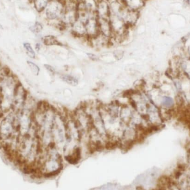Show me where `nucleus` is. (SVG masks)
I'll use <instances>...</instances> for the list:
<instances>
[{
    "label": "nucleus",
    "mask_w": 190,
    "mask_h": 190,
    "mask_svg": "<svg viewBox=\"0 0 190 190\" xmlns=\"http://www.w3.org/2000/svg\"><path fill=\"white\" fill-rule=\"evenodd\" d=\"M66 4L67 0H50L42 12L45 19L56 25L61 21Z\"/></svg>",
    "instance_id": "1"
},
{
    "label": "nucleus",
    "mask_w": 190,
    "mask_h": 190,
    "mask_svg": "<svg viewBox=\"0 0 190 190\" xmlns=\"http://www.w3.org/2000/svg\"><path fill=\"white\" fill-rule=\"evenodd\" d=\"M71 32L72 34L78 38L86 39V30L85 23L77 20L71 26Z\"/></svg>",
    "instance_id": "2"
},
{
    "label": "nucleus",
    "mask_w": 190,
    "mask_h": 190,
    "mask_svg": "<svg viewBox=\"0 0 190 190\" xmlns=\"http://www.w3.org/2000/svg\"><path fill=\"white\" fill-rule=\"evenodd\" d=\"M127 8L131 10L140 11L143 6L145 0H119Z\"/></svg>",
    "instance_id": "3"
},
{
    "label": "nucleus",
    "mask_w": 190,
    "mask_h": 190,
    "mask_svg": "<svg viewBox=\"0 0 190 190\" xmlns=\"http://www.w3.org/2000/svg\"><path fill=\"white\" fill-rule=\"evenodd\" d=\"M50 0H30L34 9L39 14H42Z\"/></svg>",
    "instance_id": "4"
},
{
    "label": "nucleus",
    "mask_w": 190,
    "mask_h": 190,
    "mask_svg": "<svg viewBox=\"0 0 190 190\" xmlns=\"http://www.w3.org/2000/svg\"><path fill=\"white\" fill-rule=\"evenodd\" d=\"M42 41L45 46L60 45L61 44L55 36L46 35L42 38Z\"/></svg>",
    "instance_id": "5"
},
{
    "label": "nucleus",
    "mask_w": 190,
    "mask_h": 190,
    "mask_svg": "<svg viewBox=\"0 0 190 190\" xmlns=\"http://www.w3.org/2000/svg\"><path fill=\"white\" fill-rule=\"evenodd\" d=\"M23 48L26 52V55L31 59H35L36 57V54L34 48H32L31 44L29 42H24L23 44Z\"/></svg>",
    "instance_id": "6"
},
{
    "label": "nucleus",
    "mask_w": 190,
    "mask_h": 190,
    "mask_svg": "<svg viewBox=\"0 0 190 190\" xmlns=\"http://www.w3.org/2000/svg\"><path fill=\"white\" fill-rule=\"evenodd\" d=\"M61 79L63 82L72 86H76L78 84V79L71 75L65 74L62 75Z\"/></svg>",
    "instance_id": "7"
},
{
    "label": "nucleus",
    "mask_w": 190,
    "mask_h": 190,
    "mask_svg": "<svg viewBox=\"0 0 190 190\" xmlns=\"http://www.w3.org/2000/svg\"><path fill=\"white\" fill-rule=\"evenodd\" d=\"M29 30L32 33L38 35L42 33L43 30V25L40 22H36L32 26H30Z\"/></svg>",
    "instance_id": "8"
},
{
    "label": "nucleus",
    "mask_w": 190,
    "mask_h": 190,
    "mask_svg": "<svg viewBox=\"0 0 190 190\" xmlns=\"http://www.w3.org/2000/svg\"><path fill=\"white\" fill-rule=\"evenodd\" d=\"M27 64L29 66L31 71L34 73V74L38 75L40 72V68L38 67L36 64L34 63L31 61H27Z\"/></svg>",
    "instance_id": "9"
},
{
    "label": "nucleus",
    "mask_w": 190,
    "mask_h": 190,
    "mask_svg": "<svg viewBox=\"0 0 190 190\" xmlns=\"http://www.w3.org/2000/svg\"><path fill=\"white\" fill-rule=\"evenodd\" d=\"M124 52L122 50H117L114 52V55L117 59H121L123 57Z\"/></svg>",
    "instance_id": "10"
},
{
    "label": "nucleus",
    "mask_w": 190,
    "mask_h": 190,
    "mask_svg": "<svg viewBox=\"0 0 190 190\" xmlns=\"http://www.w3.org/2000/svg\"><path fill=\"white\" fill-rule=\"evenodd\" d=\"M45 67L50 73H51L52 74H54L55 73V70L53 67H52V66L45 64Z\"/></svg>",
    "instance_id": "11"
},
{
    "label": "nucleus",
    "mask_w": 190,
    "mask_h": 190,
    "mask_svg": "<svg viewBox=\"0 0 190 190\" xmlns=\"http://www.w3.org/2000/svg\"><path fill=\"white\" fill-rule=\"evenodd\" d=\"M87 55L89 56L90 59L93 60V61H96L98 60V58L96 55H95V54H87Z\"/></svg>",
    "instance_id": "12"
},
{
    "label": "nucleus",
    "mask_w": 190,
    "mask_h": 190,
    "mask_svg": "<svg viewBox=\"0 0 190 190\" xmlns=\"http://www.w3.org/2000/svg\"><path fill=\"white\" fill-rule=\"evenodd\" d=\"M41 48V44H40V43H37V44H36V45H35V49H36V50L38 52H39V51H40Z\"/></svg>",
    "instance_id": "13"
}]
</instances>
